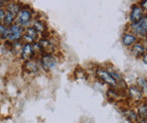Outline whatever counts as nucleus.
Here are the masks:
<instances>
[{
	"label": "nucleus",
	"instance_id": "f257e3e1",
	"mask_svg": "<svg viewBox=\"0 0 147 123\" xmlns=\"http://www.w3.org/2000/svg\"><path fill=\"white\" fill-rule=\"evenodd\" d=\"M40 63L42 68L46 72H50L56 68L57 64H58V59H57V57L53 54H42L40 59Z\"/></svg>",
	"mask_w": 147,
	"mask_h": 123
},
{
	"label": "nucleus",
	"instance_id": "f03ea898",
	"mask_svg": "<svg viewBox=\"0 0 147 123\" xmlns=\"http://www.w3.org/2000/svg\"><path fill=\"white\" fill-rule=\"evenodd\" d=\"M24 29L23 26L19 24H12L8 28L6 39L10 41H17L23 37Z\"/></svg>",
	"mask_w": 147,
	"mask_h": 123
},
{
	"label": "nucleus",
	"instance_id": "7ed1b4c3",
	"mask_svg": "<svg viewBox=\"0 0 147 123\" xmlns=\"http://www.w3.org/2000/svg\"><path fill=\"white\" fill-rule=\"evenodd\" d=\"M39 51L42 54H53L55 52V44L46 38H42L38 42Z\"/></svg>",
	"mask_w": 147,
	"mask_h": 123
},
{
	"label": "nucleus",
	"instance_id": "20e7f679",
	"mask_svg": "<svg viewBox=\"0 0 147 123\" xmlns=\"http://www.w3.org/2000/svg\"><path fill=\"white\" fill-rule=\"evenodd\" d=\"M97 76L98 78H100L103 82H105L107 85H109L111 86H117V80L112 76L109 71H107L105 69H98L97 70Z\"/></svg>",
	"mask_w": 147,
	"mask_h": 123
},
{
	"label": "nucleus",
	"instance_id": "39448f33",
	"mask_svg": "<svg viewBox=\"0 0 147 123\" xmlns=\"http://www.w3.org/2000/svg\"><path fill=\"white\" fill-rule=\"evenodd\" d=\"M34 52H35V45H32V43H25L24 46H22L21 57L24 60H29L34 57Z\"/></svg>",
	"mask_w": 147,
	"mask_h": 123
},
{
	"label": "nucleus",
	"instance_id": "423d86ee",
	"mask_svg": "<svg viewBox=\"0 0 147 123\" xmlns=\"http://www.w3.org/2000/svg\"><path fill=\"white\" fill-rule=\"evenodd\" d=\"M38 34L39 33H38L34 27H29L25 30V31H24L22 38L26 41V43H33L37 40Z\"/></svg>",
	"mask_w": 147,
	"mask_h": 123
},
{
	"label": "nucleus",
	"instance_id": "0eeeda50",
	"mask_svg": "<svg viewBox=\"0 0 147 123\" xmlns=\"http://www.w3.org/2000/svg\"><path fill=\"white\" fill-rule=\"evenodd\" d=\"M32 20V14L28 10H22L18 13V22L21 26H26Z\"/></svg>",
	"mask_w": 147,
	"mask_h": 123
},
{
	"label": "nucleus",
	"instance_id": "6e6552de",
	"mask_svg": "<svg viewBox=\"0 0 147 123\" xmlns=\"http://www.w3.org/2000/svg\"><path fill=\"white\" fill-rule=\"evenodd\" d=\"M143 18V11L142 8L139 7V6L136 5L134 6L131 14H130V21L133 23H137L138 22H140V20Z\"/></svg>",
	"mask_w": 147,
	"mask_h": 123
},
{
	"label": "nucleus",
	"instance_id": "1a4fd4ad",
	"mask_svg": "<svg viewBox=\"0 0 147 123\" xmlns=\"http://www.w3.org/2000/svg\"><path fill=\"white\" fill-rule=\"evenodd\" d=\"M39 68H38V65L35 61L33 59H29V60H25L24 64V70L28 74H34L36 73Z\"/></svg>",
	"mask_w": 147,
	"mask_h": 123
},
{
	"label": "nucleus",
	"instance_id": "9d476101",
	"mask_svg": "<svg viewBox=\"0 0 147 123\" xmlns=\"http://www.w3.org/2000/svg\"><path fill=\"white\" fill-rule=\"evenodd\" d=\"M137 117L139 123H147V105L142 104L138 107Z\"/></svg>",
	"mask_w": 147,
	"mask_h": 123
},
{
	"label": "nucleus",
	"instance_id": "9b49d317",
	"mask_svg": "<svg viewBox=\"0 0 147 123\" xmlns=\"http://www.w3.org/2000/svg\"><path fill=\"white\" fill-rule=\"evenodd\" d=\"M129 96L134 101H140L143 98V94L137 86H130L128 89Z\"/></svg>",
	"mask_w": 147,
	"mask_h": 123
},
{
	"label": "nucleus",
	"instance_id": "f8f14e48",
	"mask_svg": "<svg viewBox=\"0 0 147 123\" xmlns=\"http://www.w3.org/2000/svg\"><path fill=\"white\" fill-rule=\"evenodd\" d=\"M132 53L136 57H140L145 54V48L143 44L141 43H136L132 47Z\"/></svg>",
	"mask_w": 147,
	"mask_h": 123
},
{
	"label": "nucleus",
	"instance_id": "ddd939ff",
	"mask_svg": "<svg viewBox=\"0 0 147 123\" xmlns=\"http://www.w3.org/2000/svg\"><path fill=\"white\" fill-rule=\"evenodd\" d=\"M122 41H123V44L125 45V46L130 47L136 41V37L134 34H131V33H125L123 35Z\"/></svg>",
	"mask_w": 147,
	"mask_h": 123
},
{
	"label": "nucleus",
	"instance_id": "4468645a",
	"mask_svg": "<svg viewBox=\"0 0 147 123\" xmlns=\"http://www.w3.org/2000/svg\"><path fill=\"white\" fill-rule=\"evenodd\" d=\"M137 87L141 90L143 95H147V80L144 77H138L137 78Z\"/></svg>",
	"mask_w": 147,
	"mask_h": 123
},
{
	"label": "nucleus",
	"instance_id": "2eb2a0df",
	"mask_svg": "<svg viewBox=\"0 0 147 123\" xmlns=\"http://www.w3.org/2000/svg\"><path fill=\"white\" fill-rule=\"evenodd\" d=\"M33 27L36 30V31L38 32V33H41L42 36H44V33H45V32H47V31H48L46 24L44 23L43 22H42V21H37V22H35Z\"/></svg>",
	"mask_w": 147,
	"mask_h": 123
},
{
	"label": "nucleus",
	"instance_id": "dca6fc26",
	"mask_svg": "<svg viewBox=\"0 0 147 123\" xmlns=\"http://www.w3.org/2000/svg\"><path fill=\"white\" fill-rule=\"evenodd\" d=\"M15 20V15L14 14H12L11 12L7 11L5 13V17H4V25L5 26H11L13 22H14Z\"/></svg>",
	"mask_w": 147,
	"mask_h": 123
},
{
	"label": "nucleus",
	"instance_id": "f3484780",
	"mask_svg": "<svg viewBox=\"0 0 147 123\" xmlns=\"http://www.w3.org/2000/svg\"><path fill=\"white\" fill-rule=\"evenodd\" d=\"M125 115L127 116V118H128L131 121H134V122H138V117H137V113L136 112L132 111H127L125 112Z\"/></svg>",
	"mask_w": 147,
	"mask_h": 123
},
{
	"label": "nucleus",
	"instance_id": "a211bd4d",
	"mask_svg": "<svg viewBox=\"0 0 147 123\" xmlns=\"http://www.w3.org/2000/svg\"><path fill=\"white\" fill-rule=\"evenodd\" d=\"M8 11L9 12H11L12 14H14V15H16V14H18L19 12V6H18V5L17 4H15V3H11V4H9L8 5Z\"/></svg>",
	"mask_w": 147,
	"mask_h": 123
},
{
	"label": "nucleus",
	"instance_id": "6ab92c4d",
	"mask_svg": "<svg viewBox=\"0 0 147 123\" xmlns=\"http://www.w3.org/2000/svg\"><path fill=\"white\" fill-rule=\"evenodd\" d=\"M8 28L5 26L4 24L0 23V37L3 39H6V35H7Z\"/></svg>",
	"mask_w": 147,
	"mask_h": 123
},
{
	"label": "nucleus",
	"instance_id": "aec40b11",
	"mask_svg": "<svg viewBox=\"0 0 147 123\" xmlns=\"http://www.w3.org/2000/svg\"><path fill=\"white\" fill-rule=\"evenodd\" d=\"M138 24L144 31L147 32V16H143L140 22H138Z\"/></svg>",
	"mask_w": 147,
	"mask_h": 123
},
{
	"label": "nucleus",
	"instance_id": "412c9836",
	"mask_svg": "<svg viewBox=\"0 0 147 123\" xmlns=\"http://www.w3.org/2000/svg\"><path fill=\"white\" fill-rule=\"evenodd\" d=\"M5 13L3 9L0 8V21H2L4 20V17H5Z\"/></svg>",
	"mask_w": 147,
	"mask_h": 123
},
{
	"label": "nucleus",
	"instance_id": "4be33fe9",
	"mask_svg": "<svg viewBox=\"0 0 147 123\" xmlns=\"http://www.w3.org/2000/svg\"><path fill=\"white\" fill-rule=\"evenodd\" d=\"M141 5H142V7L143 8H144L145 10H147V0H143Z\"/></svg>",
	"mask_w": 147,
	"mask_h": 123
},
{
	"label": "nucleus",
	"instance_id": "5701e85b",
	"mask_svg": "<svg viewBox=\"0 0 147 123\" xmlns=\"http://www.w3.org/2000/svg\"><path fill=\"white\" fill-rule=\"evenodd\" d=\"M143 61H144V64L147 65V53H145V54L144 55V57H143Z\"/></svg>",
	"mask_w": 147,
	"mask_h": 123
},
{
	"label": "nucleus",
	"instance_id": "b1692460",
	"mask_svg": "<svg viewBox=\"0 0 147 123\" xmlns=\"http://www.w3.org/2000/svg\"><path fill=\"white\" fill-rule=\"evenodd\" d=\"M5 2V0H0V5H2Z\"/></svg>",
	"mask_w": 147,
	"mask_h": 123
},
{
	"label": "nucleus",
	"instance_id": "393cba45",
	"mask_svg": "<svg viewBox=\"0 0 147 123\" xmlns=\"http://www.w3.org/2000/svg\"><path fill=\"white\" fill-rule=\"evenodd\" d=\"M146 49H147V44H146Z\"/></svg>",
	"mask_w": 147,
	"mask_h": 123
}]
</instances>
